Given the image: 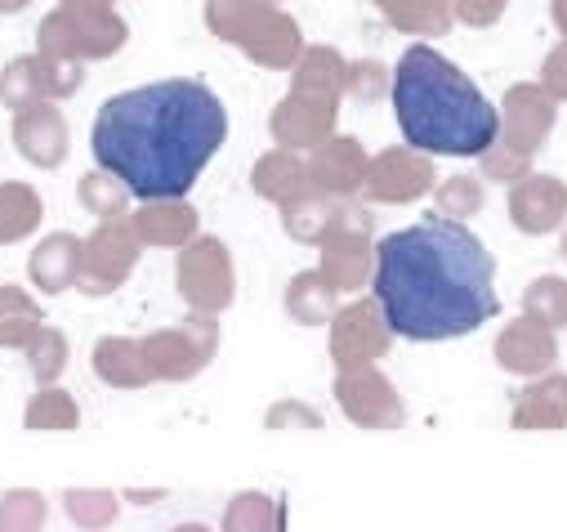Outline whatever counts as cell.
<instances>
[{
  "label": "cell",
  "mask_w": 567,
  "mask_h": 532,
  "mask_svg": "<svg viewBox=\"0 0 567 532\" xmlns=\"http://www.w3.org/2000/svg\"><path fill=\"white\" fill-rule=\"evenodd\" d=\"M344 54L336 45H305V54L291 68V94L340 103L344 99Z\"/></svg>",
  "instance_id": "24"
},
{
  "label": "cell",
  "mask_w": 567,
  "mask_h": 532,
  "mask_svg": "<svg viewBox=\"0 0 567 532\" xmlns=\"http://www.w3.org/2000/svg\"><path fill=\"white\" fill-rule=\"evenodd\" d=\"M41 219H45V206L32 184H19V180L0 184V246L32 237L41 228Z\"/></svg>",
  "instance_id": "27"
},
{
  "label": "cell",
  "mask_w": 567,
  "mask_h": 532,
  "mask_svg": "<svg viewBox=\"0 0 567 532\" xmlns=\"http://www.w3.org/2000/svg\"><path fill=\"white\" fill-rule=\"evenodd\" d=\"M393 85V72L380 63V59H353L344 63V99H358V103H380Z\"/></svg>",
  "instance_id": "39"
},
{
  "label": "cell",
  "mask_w": 567,
  "mask_h": 532,
  "mask_svg": "<svg viewBox=\"0 0 567 532\" xmlns=\"http://www.w3.org/2000/svg\"><path fill=\"white\" fill-rule=\"evenodd\" d=\"M59 14H63V19L72 23V32H76L81 63L112 59V54L125 50V41H130V23L116 14V0H59Z\"/></svg>",
  "instance_id": "14"
},
{
  "label": "cell",
  "mask_w": 567,
  "mask_h": 532,
  "mask_svg": "<svg viewBox=\"0 0 567 532\" xmlns=\"http://www.w3.org/2000/svg\"><path fill=\"white\" fill-rule=\"evenodd\" d=\"M371 211H362L358 202H336L327 193H305L300 202L281 206V228H287V237H296L300 246H322L336 228L353 224V219H367Z\"/></svg>",
  "instance_id": "19"
},
{
  "label": "cell",
  "mask_w": 567,
  "mask_h": 532,
  "mask_svg": "<svg viewBox=\"0 0 567 532\" xmlns=\"http://www.w3.org/2000/svg\"><path fill=\"white\" fill-rule=\"evenodd\" d=\"M81 274V237L76 233H50L37 242L32 259H28V278L41 296H63L76 287Z\"/></svg>",
  "instance_id": "21"
},
{
  "label": "cell",
  "mask_w": 567,
  "mask_h": 532,
  "mask_svg": "<svg viewBox=\"0 0 567 532\" xmlns=\"http://www.w3.org/2000/svg\"><path fill=\"white\" fill-rule=\"evenodd\" d=\"M336 403L362 430H398L406 421V403L380 367H353L336 376Z\"/></svg>",
  "instance_id": "11"
},
{
  "label": "cell",
  "mask_w": 567,
  "mask_h": 532,
  "mask_svg": "<svg viewBox=\"0 0 567 532\" xmlns=\"http://www.w3.org/2000/svg\"><path fill=\"white\" fill-rule=\"evenodd\" d=\"M501 135L496 144L518 153V157H536L545 149V140L554 135V121H558V103L536 85V81H518L505 90L501 99Z\"/></svg>",
  "instance_id": "10"
},
{
  "label": "cell",
  "mask_w": 567,
  "mask_h": 532,
  "mask_svg": "<svg viewBox=\"0 0 567 532\" xmlns=\"http://www.w3.org/2000/svg\"><path fill=\"white\" fill-rule=\"evenodd\" d=\"M23 354H28V367H32V376H37V389H41V385H59V376L68 371L72 345H68V336H63L59 327H41L37 340H32Z\"/></svg>",
  "instance_id": "37"
},
{
  "label": "cell",
  "mask_w": 567,
  "mask_h": 532,
  "mask_svg": "<svg viewBox=\"0 0 567 532\" xmlns=\"http://www.w3.org/2000/svg\"><path fill=\"white\" fill-rule=\"evenodd\" d=\"M514 430H563L567 426V376L545 371L527 389H518L514 408H509Z\"/></svg>",
  "instance_id": "22"
},
{
  "label": "cell",
  "mask_w": 567,
  "mask_h": 532,
  "mask_svg": "<svg viewBox=\"0 0 567 532\" xmlns=\"http://www.w3.org/2000/svg\"><path fill=\"white\" fill-rule=\"evenodd\" d=\"M250 188L272 202V206H291L300 202L305 193H313V180H309V162L300 153H287V149H272L255 162L250 171Z\"/></svg>",
  "instance_id": "23"
},
{
  "label": "cell",
  "mask_w": 567,
  "mask_h": 532,
  "mask_svg": "<svg viewBox=\"0 0 567 532\" xmlns=\"http://www.w3.org/2000/svg\"><path fill=\"white\" fill-rule=\"evenodd\" d=\"M0 103L10 112H28L37 103H50L45 99V85H41V63L37 54H19L0 68Z\"/></svg>",
  "instance_id": "31"
},
{
  "label": "cell",
  "mask_w": 567,
  "mask_h": 532,
  "mask_svg": "<svg viewBox=\"0 0 567 532\" xmlns=\"http://www.w3.org/2000/svg\"><path fill=\"white\" fill-rule=\"evenodd\" d=\"M384 19L411 37H443V32H452L456 10H452V0H402Z\"/></svg>",
  "instance_id": "33"
},
{
  "label": "cell",
  "mask_w": 567,
  "mask_h": 532,
  "mask_svg": "<svg viewBox=\"0 0 567 532\" xmlns=\"http://www.w3.org/2000/svg\"><path fill=\"white\" fill-rule=\"evenodd\" d=\"M41 327L45 314L23 287H0V349H28Z\"/></svg>",
  "instance_id": "28"
},
{
  "label": "cell",
  "mask_w": 567,
  "mask_h": 532,
  "mask_svg": "<svg viewBox=\"0 0 567 532\" xmlns=\"http://www.w3.org/2000/svg\"><path fill=\"white\" fill-rule=\"evenodd\" d=\"M206 28L268 72H291L305 54L300 23L272 0H206Z\"/></svg>",
  "instance_id": "4"
},
{
  "label": "cell",
  "mask_w": 567,
  "mask_h": 532,
  "mask_svg": "<svg viewBox=\"0 0 567 532\" xmlns=\"http://www.w3.org/2000/svg\"><path fill=\"white\" fill-rule=\"evenodd\" d=\"M14 149L37 166V171H59L72 153L68 116L59 103H37L28 112H14Z\"/></svg>",
  "instance_id": "18"
},
{
  "label": "cell",
  "mask_w": 567,
  "mask_h": 532,
  "mask_svg": "<svg viewBox=\"0 0 567 532\" xmlns=\"http://www.w3.org/2000/svg\"><path fill=\"white\" fill-rule=\"evenodd\" d=\"M130 224L144 246H162V250H184L197 233H202V215L197 206L184 202H144L138 211H130Z\"/></svg>",
  "instance_id": "20"
},
{
  "label": "cell",
  "mask_w": 567,
  "mask_h": 532,
  "mask_svg": "<svg viewBox=\"0 0 567 532\" xmlns=\"http://www.w3.org/2000/svg\"><path fill=\"white\" fill-rule=\"evenodd\" d=\"M76 197H81V206H85L90 215H99V219H121V215H130V188H125L116 175H107V171L81 175Z\"/></svg>",
  "instance_id": "36"
},
{
  "label": "cell",
  "mask_w": 567,
  "mask_h": 532,
  "mask_svg": "<svg viewBox=\"0 0 567 532\" xmlns=\"http://www.w3.org/2000/svg\"><path fill=\"white\" fill-rule=\"evenodd\" d=\"M509 219L527 237L558 233L567 224V184L558 175H527L509 184Z\"/></svg>",
  "instance_id": "17"
},
{
  "label": "cell",
  "mask_w": 567,
  "mask_h": 532,
  "mask_svg": "<svg viewBox=\"0 0 567 532\" xmlns=\"http://www.w3.org/2000/svg\"><path fill=\"white\" fill-rule=\"evenodd\" d=\"M309 180L318 193L336 197V202H353L362 193V180H367V149L362 140L353 135H331L327 144H318L309 157Z\"/></svg>",
  "instance_id": "15"
},
{
  "label": "cell",
  "mask_w": 567,
  "mask_h": 532,
  "mask_svg": "<svg viewBox=\"0 0 567 532\" xmlns=\"http://www.w3.org/2000/svg\"><path fill=\"white\" fill-rule=\"evenodd\" d=\"M94 376L112 389H144L153 385V371L144 362V345L134 336H103L94 345Z\"/></svg>",
  "instance_id": "25"
},
{
  "label": "cell",
  "mask_w": 567,
  "mask_h": 532,
  "mask_svg": "<svg viewBox=\"0 0 567 532\" xmlns=\"http://www.w3.org/2000/svg\"><path fill=\"white\" fill-rule=\"evenodd\" d=\"M371 300L402 340H456L501 314L496 255L452 219H420L375 242Z\"/></svg>",
  "instance_id": "2"
},
{
  "label": "cell",
  "mask_w": 567,
  "mask_h": 532,
  "mask_svg": "<svg viewBox=\"0 0 567 532\" xmlns=\"http://www.w3.org/2000/svg\"><path fill=\"white\" fill-rule=\"evenodd\" d=\"M50 505L37 488H10L0 497V532H45Z\"/></svg>",
  "instance_id": "38"
},
{
  "label": "cell",
  "mask_w": 567,
  "mask_h": 532,
  "mask_svg": "<svg viewBox=\"0 0 567 532\" xmlns=\"http://www.w3.org/2000/svg\"><path fill=\"white\" fill-rule=\"evenodd\" d=\"M171 532H215V528H206V523H179V528H171Z\"/></svg>",
  "instance_id": "48"
},
{
  "label": "cell",
  "mask_w": 567,
  "mask_h": 532,
  "mask_svg": "<svg viewBox=\"0 0 567 532\" xmlns=\"http://www.w3.org/2000/svg\"><path fill=\"white\" fill-rule=\"evenodd\" d=\"M175 287L193 314L219 318L237 300V264L224 237L197 233L175 259Z\"/></svg>",
  "instance_id": "5"
},
{
  "label": "cell",
  "mask_w": 567,
  "mask_h": 532,
  "mask_svg": "<svg viewBox=\"0 0 567 532\" xmlns=\"http://www.w3.org/2000/svg\"><path fill=\"white\" fill-rule=\"evenodd\" d=\"M228 140V112L206 81L171 76L112 94L90 130L99 171L116 175L130 197L184 202Z\"/></svg>",
  "instance_id": "1"
},
{
  "label": "cell",
  "mask_w": 567,
  "mask_h": 532,
  "mask_svg": "<svg viewBox=\"0 0 567 532\" xmlns=\"http://www.w3.org/2000/svg\"><path fill=\"white\" fill-rule=\"evenodd\" d=\"M264 426L268 430H322V412L305 398H277V403L264 412Z\"/></svg>",
  "instance_id": "40"
},
{
  "label": "cell",
  "mask_w": 567,
  "mask_h": 532,
  "mask_svg": "<svg viewBox=\"0 0 567 532\" xmlns=\"http://www.w3.org/2000/svg\"><path fill=\"white\" fill-rule=\"evenodd\" d=\"M452 10H456V23L492 28V23H501V14L509 10V0H452Z\"/></svg>",
  "instance_id": "44"
},
{
  "label": "cell",
  "mask_w": 567,
  "mask_h": 532,
  "mask_svg": "<svg viewBox=\"0 0 567 532\" xmlns=\"http://www.w3.org/2000/svg\"><path fill=\"white\" fill-rule=\"evenodd\" d=\"M272 6H281V0H272Z\"/></svg>",
  "instance_id": "51"
},
{
  "label": "cell",
  "mask_w": 567,
  "mask_h": 532,
  "mask_svg": "<svg viewBox=\"0 0 567 532\" xmlns=\"http://www.w3.org/2000/svg\"><path fill=\"white\" fill-rule=\"evenodd\" d=\"M336 121H340V103L287 94L268 116V135L287 153H313L318 144H327L336 135Z\"/></svg>",
  "instance_id": "13"
},
{
  "label": "cell",
  "mask_w": 567,
  "mask_h": 532,
  "mask_svg": "<svg viewBox=\"0 0 567 532\" xmlns=\"http://www.w3.org/2000/svg\"><path fill=\"white\" fill-rule=\"evenodd\" d=\"M138 345H144V362L153 380H193L219 354V318L188 314L179 327H162Z\"/></svg>",
  "instance_id": "6"
},
{
  "label": "cell",
  "mask_w": 567,
  "mask_h": 532,
  "mask_svg": "<svg viewBox=\"0 0 567 532\" xmlns=\"http://www.w3.org/2000/svg\"><path fill=\"white\" fill-rule=\"evenodd\" d=\"M23 426L28 430H76L81 426V403L59 385H41L23 408Z\"/></svg>",
  "instance_id": "30"
},
{
  "label": "cell",
  "mask_w": 567,
  "mask_h": 532,
  "mask_svg": "<svg viewBox=\"0 0 567 532\" xmlns=\"http://www.w3.org/2000/svg\"><path fill=\"white\" fill-rule=\"evenodd\" d=\"M121 497H130L134 505H157L166 492H162V488H130V492H121Z\"/></svg>",
  "instance_id": "45"
},
{
  "label": "cell",
  "mask_w": 567,
  "mask_h": 532,
  "mask_svg": "<svg viewBox=\"0 0 567 532\" xmlns=\"http://www.w3.org/2000/svg\"><path fill=\"white\" fill-rule=\"evenodd\" d=\"M492 354H496V367L501 371L532 376L536 380V376L554 371V362H558V331H549V327H540L532 318H509L501 327Z\"/></svg>",
  "instance_id": "16"
},
{
  "label": "cell",
  "mask_w": 567,
  "mask_h": 532,
  "mask_svg": "<svg viewBox=\"0 0 567 532\" xmlns=\"http://www.w3.org/2000/svg\"><path fill=\"white\" fill-rule=\"evenodd\" d=\"M41 85H45V99H72L81 85H85V63H72V59H41Z\"/></svg>",
  "instance_id": "41"
},
{
  "label": "cell",
  "mask_w": 567,
  "mask_h": 532,
  "mask_svg": "<svg viewBox=\"0 0 567 532\" xmlns=\"http://www.w3.org/2000/svg\"><path fill=\"white\" fill-rule=\"evenodd\" d=\"M478 166H483V175L496 180V184H518V180L532 175V157H518V153H509V149H501V144H492V149L478 157Z\"/></svg>",
  "instance_id": "42"
},
{
  "label": "cell",
  "mask_w": 567,
  "mask_h": 532,
  "mask_svg": "<svg viewBox=\"0 0 567 532\" xmlns=\"http://www.w3.org/2000/svg\"><path fill=\"white\" fill-rule=\"evenodd\" d=\"M281 305H287V318H296L300 327H327L336 318V309H340V296L318 269H305V274H296L287 283Z\"/></svg>",
  "instance_id": "26"
},
{
  "label": "cell",
  "mask_w": 567,
  "mask_h": 532,
  "mask_svg": "<svg viewBox=\"0 0 567 532\" xmlns=\"http://www.w3.org/2000/svg\"><path fill=\"white\" fill-rule=\"evenodd\" d=\"M63 510L81 532H103L116 523L121 514V497L107 488H68L63 492Z\"/></svg>",
  "instance_id": "34"
},
{
  "label": "cell",
  "mask_w": 567,
  "mask_h": 532,
  "mask_svg": "<svg viewBox=\"0 0 567 532\" xmlns=\"http://www.w3.org/2000/svg\"><path fill=\"white\" fill-rule=\"evenodd\" d=\"M554 103H567V37L545 54L540 63V81H536Z\"/></svg>",
  "instance_id": "43"
},
{
  "label": "cell",
  "mask_w": 567,
  "mask_h": 532,
  "mask_svg": "<svg viewBox=\"0 0 567 532\" xmlns=\"http://www.w3.org/2000/svg\"><path fill=\"white\" fill-rule=\"evenodd\" d=\"M549 19H554V28L567 37V0H554V6H549Z\"/></svg>",
  "instance_id": "46"
},
{
  "label": "cell",
  "mask_w": 567,
  "mask_h": 532,
  "mask_svg": "<svg viewBox=\"0 0 567 532\" xmlns=\"http://www.w3.org/2000/svg\"><path fill=\"white\" fill-rule=\"evenodd\" d=\"M434 184H439L434 157H424L406 144H393L367 162L362 197L380 206H406V202H420L424 193H434Z\"/></svg>",
  "instance_id": "8"
},
{
  "label": "cell",
  "mask_w": 567,
  "mask_h": 532,
  "mask_svg": "<svg viewBox=\"0 0 567 532\" xmlns=\"http://www.w3.org/2000/svg\"><path fill=\"white\" fill-rule=\"evenodd\" d=\"M558 255H563V264H567V224H563V242H558Z\"/></svg>",
  "instance_id": "50"
},
{
  "label": "cell",
  "mask_w": 567,
  "mask_h": 532,
  "mask_svg": "<svg viewBox=\"0 0 567 532\" xmlns=\"http://www.w3.org/2000/svg\"><path fill=\"white\" fill-rule=\"evenodd\" d=\"M389 94L406 149L424 157H483L501 135L496 103H487L465 68L424 41L402 50Z\"/></svg>",
  "instance_id": "3"
},
{
  "label": "cell",
  "mask_w": 567,
  "mask_h": 532,
  "mask_svg": "<svg viewBox=\"0 0 567 532\" xmlns=\"http://www.w3.org/2000/svg\"><path fill=\"white\" fill-rule=\"evenodd\" d=\"M371 6H375V10H380V14H389V10H393V6H402V0H371Z\"/></svg>",
  "instance_id": "49"
},
{
  "label": "cell",
  "mask_w": 567,
  "mask_h": 532,
  "mask_svg": "<svg viewBox=\"0 0 567 532\" xmlns=\"http://www.w3.org/2000/svg\"><path fill=\"white\" fill-rule=\"evenodd\" d=\"M32 0H0V14H23Z\"/></svg>",
  "instance_id": "47"
},
{
  "label": "cell",
  "mask_w": 567,
  "mask_h": 532,
  "mask_svg": "<svg viewBox=\"0 0 567 532\" xmlns=\"http://www.w3.org/2000/svg\"><path fill=\"white\" fill-rule=\"evenodd\" d=\"M138 255H144V242H138L130 215L121 219H99V228L81 242V274H76V287L85 296H112L130 283Z\"/></svg>",
  "instance_id": "7"
},
{
  "label": "cell",
  "mask_w": 567,
  "mask_h": 532,
  "mask_svg": "<svg viewBox=\"0 0 567 532\" xmlns=\"http://www.w3.org/2000/svg\"><path fill=\"white\" fill-rule=\"evenodd\" d=\"M487 193H483V180L478 175H447L443 184H434V211L439 219H452V224H465L483 211Z\"/></svg>",
  "instance_id": "35"
},
{
  "label": "cell",
  "mask_w": 567,
  "mask_h": 532,
  "mask_svg": "<svg viewBox=\"0 0 567 532\" xmlns=\"http://www.w3.org/2000/svg\"><path fill=\"white\" fill-rule=\"evenodd\" d=\"M219 532H287V505L268 492H237L224 510Z\"/></svg>",
  "instance_id": "29"
},
{
  "label": "cell",
  "mask_w": 567,
  "mask_h": 532,
  "mask_svg": "<svg viewBox=\"0 0 567 532\" xmlns=\"http://www.w3.org/2000/svg\"><path fill=\"white\" fill-rule=\"evenodd\" d=\"M523 318L549 327V331H563L567 327V278L558 274H540L523 287Z\"/></svg>",
  "instance_id": "32"
},
{
  "label": "cell",
  "mask_w": 567,
  "mask_h": 532,
  "mask_svg": "<svg viewBox=\"0 0 567 532\" xmlns=\"http://www.w3.org/2000/svg\"><path fill=\"white\" fill-rule=\"evenodd\" d=\"M322 259H318V274L336 287V296H353L371 283L375 274V242H371V215L367 219H353L344 228H336L322 246Z\"/></svg>",
  "instance_id": "12"
},
{
  "label": "cell",
  "mask_w": 567,
  "mask_h": 532,
  "mask_svg": "<svg viewBox=\"0 0 567 532\" xmlns=\"http://www.w3.org/2000/svg\"><path fill=\"white\" fill-rule=\"evenodd\" d=\"M327 327H331V362L340 371L375 367L393 345V331H389V323H384V314L371 296H358V300L340 305Z\"/></svg>",
  "instance_id": "9"
}]
</instances>
